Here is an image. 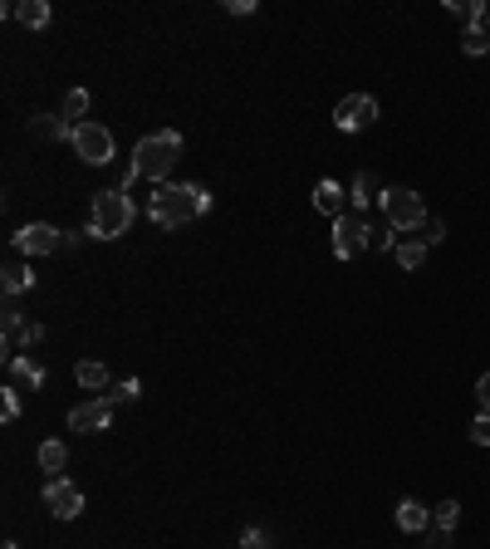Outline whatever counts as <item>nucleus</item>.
<instances>
[{"mask_svg": "<svg viewBox=\"0 0 490 549\" xmlns=\"http://www.w3.org/2000/svg\"><path fill=\"white\" fill-rule=\"evenodd\" d=\"M206 206H211V192H206V186H196V182H186V186H158V192L148 196V216L162 226V231H176V226L196 221Z\"/></svg>", "mask_w": 490, "mask_h": 549, "instance_id": "nucleus-1", "label": "nucleus"}, {"mask_svg": "<svg viewBox=\"0 0 490 549\" xmlns=\"http://www.w3.org/2000/svg\"><path fill=\"white\" fill-rule=\"evenodd\" d=\"M176 158H182V133H176V128H158V133H148V138L133 148V172L148 177V182H162L167 172L176 167Z\"/></svg>", "mask_w": 490, "mask_h": 549, "instance_id": "nucleus-2", "label": "nucleus"}, {"mask_svg": "<svg viewBox=\"0 0 490 549\" xmlns=\"http://www.w3.org/2000/svg\"><path fill=\"white\" fill-rule=\"evenodd\" d=\"M133 216H138V206H133L128 192H99L93 196V216H89V231L83 236H99V241H118L123 231L133 226Z\"/></svg>", "mask_w": 490, "mask_h": 549, "instance_id": "nucleus-3", "label": "nucleus"}, {"mask_svg": "<svg viewBox=\"0 0 490 549\" xmlns=\"http://www.w3.org/2000/svg\"><path fill=\"white\" fill-rule=\"evenodd\" d=\"M383 216H388L392 231H422L426 221V202L412 192V186H383Z\"/></svg>", "mask_w": 490, "mask_h": 549, "instance_id": "nucleus-4", "label": "nucleus"}, {"mask_svg": "<svg viewBox=\"0 0 490 549\" xmlns=\"http://www.w3.org/2000/svg\"><path fill=\"white\" fill-rule=\"evenodd\" d=\"M368 241H373V221H368V216L343 211L339 221H333V255H339V261H358V255L368 251Z\"/></svg>", "mask_w": 490, "mask_h": 549, "instance_id": "nucleus-5", "label": "nucleus"}, {"mask_svg": "<svg viewBox=\"0 0 490 549\" xmlns=\"http://www.w3.org/2000/svg\"><path fill=\"white\" fill-rule=\"evenodd\" d=\"M69 142H74V152L89 162V167H103V162H113V133L103 128V123H74Z\"/></svg>", "mask_w": 490, "mask_h": 549, "instance_id": "nucleus-6", "label": "nucleus"}, {"mask_svg": "<svg viewBox=\"0 0 490 549\" xmlns=\"http://www.w3.org/2000/svg\"><path fill=\"white\" fill-rule=\"evenodd\" d=\"M373 118H378V99H373V93H343L339 108H333L339 133H363Z\"/></svg>", "mask_w": 490, "mask_h": 549, "instance_id": "nucleus-7", "label": "nucleus"}, {"mask_svg": "<svg viewBox=\"0 0 490 549\" xmlns=\"http://www.w3.org/2000/svg\"><path fill=\"white\" fill-rule=\"evenodd\" d=\"M15 251L20 255H55V251H64V231H55L49 221H30L15 231Z\"/></svg>", "mask_w": 490, "mask_h": 549, "instance_id": "nucleus-8", "label": "nucleus"}, {"mask_svg": "<svg viewBox=\"0 0 490 549\" xmlns=\"http://www.w3.org/2000/svg\"><path fill=\"white\" fill-rule=\"evenodd\" d=\"M45 505H49V515H59V520H74V515L83 510V491L74 481H64V476H49Z\"/></svg>", "mask_w": 490, "mask_h": 549, "instance_id": "nucleus-9", "label": "nucleus"}, {"mask_svg": "<svg viewBox=\"0 0 490 549\" xmlns=\"http://www.w3.org/2000/svg\"><path fill=\"white\" fill-rule=\"evenodd\" d=\"M113 427V402L108 398H93V402H79L69 412V432H108Z\"/></svg>", "mask_w": 490, "mask_h": 549, "instance_id": "nucleus-10", "label": "nucleus"}, {"mask_svg": "<svg viewBox=\"0 0 490 549\" xmlns=\"http://www.w3.org/2000/svg\"><path fill=\"white\" fill-rule=\"evenodd\" d=\"M69 123L64 118H55V113H35V118H30V138H39V142H64L69 138Z\"/></svg>", "mask_w": 490, "mask_h": 549, "instance_id": "nucleus-11", "label": "nucleus"}, {"mask_svg": "<svg viewBox=\"0 0 490 549\" xmlns=\"http://www.w3.org/2000/svg\"><path fill=\"white\" fill-rule=\"evenodd\" d=\"M30 285H35V270H30L25 261H5V270H0V289L15 299V295H25Z\"/></svg>", "mask_w": 490, "mask_h": 549, "instance_id": "nucleus-12", "label": "nucleus"}, {"mask_svg": "<svg viewBox=\"0 0 490 549\" xmlns=\"http://www.w3.org/2000/svg\"><path fill=\"white\" fill-rule=\"evenodd\" d=\"M398 525L408 535H426V525H432V510H422V501H398Z\"/></svg>", "mask_w": 490, "mask_h": 549, "instance_id": "nucleus-13", "label": "nucleus"}, {"mask_svg": "<svg viewBox=\"0 0 490 549\" xmlns=\"http://www.w3.org/2000/svg\"><path fill=\"white\" fill-rule=\"evenodd\" d=\"M10 378H15V388H39V382H45V368H39L35 358L15 354L10 358Z\"/></svg>", "mask_w": 490, "mask_h": 549, "instance_id": "nucleus-14", "label": "nucleus"}, {"mask_svg": "<svg viewBox=\"0 0 490 549\" xmlns=\"http://www.w3.org/2000/svg\"><path fill=\"white\" fill-rule=\"evenodd\" d=\"M378 196H383V186H378L373 172H358V177H353V196H348V202H353V211H358V216H363V206H373Z\"/></svg>", "mask_w": 490, "mask_h": 549, "instance_id": "nucleus-15", "label": "nucleus"}, {"mask_svg": "<svg viewBox=\"0 0 490 549\" xmlns=\"http://www.w3.org/2000/svg\"><path fill=\"white\" fill-rule=\"evenodd\" d=\"M314 206H319L324 216H333V221H339V216H343V186H339V182H319V186H314Z\"/></svg>", "mask_w": 490, "mask_h": 549, "instance_id": "nucleus-16", "label": "nucleus"}, {"mask_svg": "<svg viewBox=\"0 0 490 549\" xmlns=\"http://www.w3.org/2000/svg\"><path fill=\"white\" fill-rule=\"evenodd\" d=\"M446 10H451V15H461V20H466V30L490 25V5H481V0H466V5H461V0H451Z\"/></svg>", "mask_w": 490, "mask_h": 549, "instance_id": "nucleus-17", "label": "nucleus"}, {"mask_svg": "<svg viewBox=\"0 0 490 549\" xmlns=\"http://www.w3.org/2000/svg\"><path fill=\"white\" fill-rule=\"evenodd\" d=\"M15 20H20V25H30V30L49 25V0H20V5H15Z\"/></svg>", "mask_w": 490, "mask_h": 549, "instance_id": "nucleus-18", "label": "nucleus"}, {"mask_svg": "<svg viewBox=\"0 0 490 549\" xmlns=\"http://www.w3.org/2000/svg\"><path fill=\"white\" fill-rule=\"evenodd\" d=\"M69 466V451H64V442H45L39 447V471H49V476H59Z\"/></svg>", "mask_w": 490, "mask_h": 549, "instance_id": "nucleus-19", "label": "nucleus"}, {"mask_svg": "<svg viewBox=\"0 0 490 549\" xmlns=\"http://www.w3.org/2000/svg\"><path fill=\"white\" fill-rule=\"evenodd\" d=\"M74 378H79V388H108V368L93 364V358H83V364L74 368Z\"/></svg>", "mask_w": 490, "mask_h": 549, "instance_id": "nucleus-20", "label": "nucleus"}, {"mask_svg": "<svg viewBox=\"0 0 490 549\" xmlns=\"http://www.w3.org/2000/svg\"><path fill=\"white\" fill-rule=\"evenodd\" d=\"M392 255H398V265H402V270H422V261H426V245H422V241H402Z\"/></svg>", "mask_w": 490, "mask_h": 549, "instance_id": "nucleus-21", "label": "nucleus"}, {"mask_svg": "<svg viewBox=\"0 0 490 549\" xmlns=\"http://www.w3.org/2000/svg\"><path fill=\"white\" fill-rule=\"evenodd\" d=\"M138 378H123V382H113V388H108V402H113V407H123V402H138Z\"/></svg>", "mask_w": 490, "mask_h": 549, "instance_id": "nucleus-22", "label": "nucleus"}, {"mask_svg": "<svg viewBox=\"0 0 490 549\" xmlns=\"http://www.w3.org/2000/svg\"><path fill=\"white\" fill-rule=\"evenodd\" d=\"M461 49H466V55H476V59H481L486 49H490V30H466V35H461Z\"/></svg>", "mask_w": 490, "mask_h": 549, "instance_id": "nucleus-23", "label": "nucleus"}, {"mask_svg": "<svg viewBox=\"0 0 490 549\" xmlns=\"http://www.w3.org/2000/svg\"><path fill=\"white\" fill-rule=\"evenodd\" d=\"M89 113V89H69L64 93V118H83Z\"/></svg>", "mask_w": 490, "mask_h": 549, "instance_id": "nucleus-24", "label": "nucleus"}, {"mask_svg": "<svg viewBox=\"0 0 490 549\" xmlns=\"http://www.w3.org/2000/svg\"><path fill=\"white\" fill-rule=\"evenodd\" d=\"M432 520L442 525V530H456V520H461V505H456V501H442V505L432 510Z\"/></svg>", "mask_w": 490, "mask_h": 549, "instance_id": "nucleus-25", "label": "nucleus"}, {"mask_svg": "<svg viewBox=\"0 0 490 549\" xmlns=\"http://www.w3.org/2000/svg\"><path fill=\"white\" fill-rule=\"evenodd\" d=\"M446 241V221H436V216H426L422 221V245L432 251V245H442Z\"/></svg>", "mask_w": 490, "mask_h": 549, "instance_id": "nucleus-26", "label": "nucleus"}, {"mask_svg": "<svg viewBox=\"0 0 490 549\" xmlns=\"http://www.w3.org/2000/svg\"><path fill=\"white\" fill-rule=\"evenodd\" d=\"M241 549H275V540H270V535L260 530V525H250V530L241 535Z\"/></svg>", "mask_w": 490, "mask_h": 549, "instance_id": "nucleus-27", "label": "nucleus"}, {"mask_svg": "<svg viewBox=\"0 0 490 549\" xmlns=\"http://www.w3.org/2000/svg\"><path fill=\"white\" fill-rule=\"evenodd\" d=\"M368 251H398V241H392V226L383 231V226H373V241H368Z\"/></svg>", "mask_w": 490, "mask_h": 549, "instance_id": "nucleus-28", "label": "nucleus"}, {"mask_svg": "<svg viewBox=\"0 0 490 549\" xmlns=\"http://www.w3.org/2000/svg\"><path fill=\"white\" fill-rule=\"evenodd\" d=\"M471 442L476 447H490V412H481V417L471 422Z\"/></svg>", "mask_w": 490, "mask_h": 549, "instance_id": "nucleus-29", "label": "nucleus"}, {"mask_svg": "<svg viewBox=\"0 0 490 549\" xmlns=\"http://www.w3.org/2000/svg\"><path fill=\"white\" fill-rule=\"evenodd\" d=\"M426 549H451V530H442V525L426 530Z\"/></svg>", "mask_w": 490, "mask_h": 549, "instance_id": "nucleus-30", "label": "nucleus"}, {"mask_svg": "<svg viewBox=\"0 0 490 549\" xmlns=\"http://www.w3.org/2000/svg\"><path fill=\"white\" fill-rule=\"evenodd\" d=\"M0 407H5V422H15L20 417V388H5V402H0Z\"/></svg>", "mask_w": 490, "mask_h": 549, "instance_id": "nucleus-31", "label": "nucleus"}, {"mask_svg": "<svg viewBox=\"0 0 490 549\" xmlns=\"http://www.w3.org/2000/svg\"><path fill=\"white\" fill-rule=\"evenodd\" d=\"M476 402H481V412H490V373L476 382Z\"/></svg>", "mask_w": 490, "mask_h": 549, "instance_id": "nucleus-32", "label": "nucleus"}, {"mask_svg": "<svg viewBox=\"0 0 490 549\" xmlns=\"http://www.w3.org/2000/svg\"><path fill=\"white\" fill-rule=\"evenodd\" d=\"M226 10H231V15H250V10H255V0H226Z\"/></svg>", "mask_w": 490, "mask_h": 549, "instance_id": "nucleus-33", "label": "nucleus"}, {"mask_svg": "<svg viewBox=\"0 0 490 549\" xmlns=\"http://www.w3.org/2000/svg\"><path fill=\"white\" fill-rule=\"evenodd\" d=\"M5 549H20V545H15V540H10V545H5Z\"/></svg>", "mask_w": 490, "mask_h": 549, "instance_id": "nucleus-34", "label": "nucleus"}]
</instances>
